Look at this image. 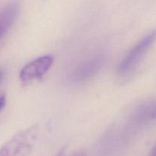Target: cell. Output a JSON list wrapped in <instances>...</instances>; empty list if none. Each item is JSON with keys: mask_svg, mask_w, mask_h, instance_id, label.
<instances>
[{"mask_svg": "<svg viewBox=\"0 0 156 156\" xmlns=\"http://www.w3.org/2000/svg\"><path fill=\"white\" fill-rule=\"evenodd\" d=\"M156 41V29L142 38L122 59L118 67L120 76H126L134 70Z\"/></svg>", "mask_w": 156, "mask_h": 156, "instance_id": "2", "label": "cell"}, {"mask_svg": "<svg viewBox=\"0 0 156 156\" xmlns=\"http://www.w3.org/2000/svg\"><path fill=\"white\" fill-rule=\"evenodd\" d=\"M69 156H85V154L83 153V151H76V152L73 153V154H70Z\"/></svg>", "mask_w": 156, "mask_h": 156, "instance_id": "8", "label": "cell"}, {"mask_svg": "<svg viewBox=\"0 0 156 156\" xmlns=\"http://www.w3.org/2000/svg\"><path fill=\"white\" fill-rule=\"evenodd\" d=\"M53 62L54 58L51 55H45L25 64L19 74L22 83H28L40 79L48 71Z\"/></svg>", "mask_w": 156, "mask_h": 156, "instance_id": "4", "label": "cell"}, {"mask_svg": "<svg viewBox=\"0 0 156 156\" xmlns=\"http://www.w3.org/2000/svg\"><path fill=\"white\" fill-rule=\"evenodd\" d=\"M37 135V127L35 126L17 133L0 148V156H28Z\"/></svg>", "mask_w": 156, "mask_h": 156, "instance_id": "1", "label": "cell"}, {"mask_svg": "<svg viewBox=\"0 0 156 156\" xmlns=\"http://www.w3.org/2000/svg\"><path fill=\"white\" fill-rule=\"evenodd\" d=\"M149 156H156V144L154 147H153L152 150H151V153H150Z\"/></svg>", "mask_w": 156, "mask_h": 156, "instance_id": "9", "label": "cell"}, {"mask_svg": "<svg viewBox=\"0 0 156 156\" xmlns=\"http://www.w3.org/2000/svg\"><path fill=\"white\" fill-rule=\"evenodd\" d=\"M5 102H6V97L3 92L0 91V110L5 106Z\"/></svg>", "mask_w": 156, "mask_h": 156, "instance_id": "7", "label": "cell"}, {"mask_svg": "<svg viewBox=\"0 0 156 156\" xmlns=\"http://www.w3.org/2000/svg\"><path fill=\"white\" fill-rule=\"evenodd\" d=\"M133 119L138 122L156 120V101L146 103L139 106L135 112Z\"/></svg>", "mask_w": 156, "mask_h": 156, "instance_id": "6", "label": "cell"}, {"mask_svg": "<svg viewBox=\"0 0 156 156\" xmlns=\"http://www.w3.org/2000/svg\"><path fill=\"white\" fill-rule=\"evenodd\" d=\"M19 11V4L17 0H10L0 8V39L15 22Z\"/></svg>", "mask_w": 156, "mask_h": 156, "instance_id": "5", "label": "cell"}, {"mask_svg": "<svg viewBox=\"0 0 156 156\" xmlns=\"http://www.w3.org/2000/svg\"><path fill=\"white\" fill-rule=\"evenodd\" d=\"M105 57L101 54L88 58L87 60L79 64L68 76L70 83H83L90 80L103 67Z\"/></svg>", "mask_w": 156, "mask_h": 156, "instance_id": "3", "label": "cell"}]
</instances>
